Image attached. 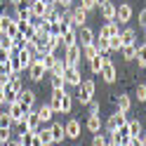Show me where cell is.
Instances as JSON below:
<instances>
[{
	"instance_id": "836d02e7",
	"label": "cell",
	"mask_w": 146,
	"mask_h": 146,
	"mask_svg": "<svg viewBox=\"0 0 146 146\" xmlns=\"http://www.w3.org/2000/svg\"><path fill=\"white\" fill-rule=\"evenodd\" d=\"M50 85H52V90H64L66 87V83H64L61 76H50Z\"/></svg>"
},
{
	"instance_id": "ac0fdd59",
	"label": "cell",
	"mask_w": 146,
	"mask_h": 146,
	"mask_svg": "<svg viewBox=\"0 0 146 146\" xmlns=\"http://www.w3.org/2000/svg\"><path fill=\"white\" fill-rule=\"evenodd\" d=\"M17 59H19V64H21V68L26 71L33 64V59H35V54L29 50V47H19V52H17Z\"/></svg>"
},
{
	"instance_id": "f546056e",
	"label": "cell",
	"mask_w": 146,
	"mask_h": 146,
	"mask_svg": "<svg viewBox=\"0 0 146 146\" xmlns=\"http://www.w3.org/2000/svg\"><path fill=\"white\" fill-rule=\"evenodd\" d=\"M38 137H40V141L45 144V146H52L54 141H52V132H50V127H40V130H38Z\"/></svg>"
},
{
	"instance_id": "d6a6232c",
	"label": "cell",
	"mask_w": 146,
	"mask_h": 146,
	"mask_svg": "<svg viewBox=\"0 0 146 146\" xmlns=\"http://www.w3.org/2000/svg\"><path fill=\"white\" fill-rule=\"evenodd\" d=\"M120 38H118V35H111V38H108V54L111 52H120Z\"/></svg>"
},
{
	"instance_id": "7dc6e473",
	"label": "cell",
	"mask_w": 146,
	"mask_h": 146,
	"mask_svg": "<svg viewBox=\"0 0 146 146\" xmlns=\"http://www.w3.org/2000/svg\"><path fill=\"white\" fill-rule=\"evenodd\" d=\"M7 3H12V5H17V3H21V0H7Z\"/></svg>"
},
{
	"instance_id": "d590c367",
	"label": "cell",
	"mask_w": 146,
	"mask_h": 146,
	"mask_svg": "<svg viewBox=\"0 0 146 146\" xmlns=\"http://www.w3.org/2000/svg\"><path fill=\"white\" fill-rule=\"evenodd\" d=\"M123 50V57L130 61V59H134V54H137V50H134V45H127V47H120Z\"/></svg>"
},
{
	"instance_id": "7a4b0ae2",
	"label": "cell",
	"mask_w": 146,
	"mask_h": 146,
	"mask_svg": "<svg viewBox=\"0 0 146 146\" xmlns=\"http://www.w3.org/2000/svg\"><path fill=\"white\" fill-rule=\"evenodd\" d=\"M21 87H24V83H21V78L17 76V73H12V76L7 78V83L3 85V92H5V99H7V102H12V99H17V97H19V92H21Z\"/></svg>"
},
{
	"instance_id": "ab89813d",
	"label": "cell",
	"mask_w": 146,
	"mask_h": 146,
	"mask_svg": "<svg viewBox=\"0 0 146 146\" xmlns=\"http://www.w3.org/2000/svg\"><path fill=\"white\" fill-rule=\"evenodd\" d=\"M87 108H90V115H99V111H102V106H99L97 102H90Z\"/></svg>"
},
{
	"instance_id": "cb8c5ba5",
	"label": "cell",
	"mask_w": 146,
	"mask_h": 146,
	"mask_svg": "<svg viewBox=\"0 0 146 146\" xmlns=\"http://www.w3.org/2000/svg\"><path fill=\"white\" fill-rule=\"evenodd\" d=\"M118 38H120V45H123V47H127V45H134V40H137V31H134V29H125V31L118 33Z\"/></svg>"
},
{
	"instance_id": "2e32d148",
	"label": "cell",
	"mask_w": 146,
	"mask_h": 146,
	"mask_svg": "<svg viewBox=\"0 0 146 146\" xmlns=\"http://www.w3.org/2000/svg\"><path fill=\"white\" fill-rule=\"evenodd\" d=\"M14 19H31V0H21L14 5Z\"/></svg>"
},
{
	"instance_id": "4dcf8cb0",
	"label": "cell",
	"mask_w": 146,
	"mask_h": 146,
	"mask_svg": "<svg viewBox=\"0 0 146 146\" xmlns=\"http://www.w3.org/2000/svg\"><path fill=\"white\" fill-rule=\"evenodd\" d=\"M94 45H97V52H99V54H108V38L97 35V38H94Z\"/></svg>"
},
{
	"instance_id": "83f0119b",
	"label": "cell",
	"mask_w": 146,
	"mask_h": 146,
	"mask_svg": "<svg viewBox=\"0 0 146 146\" xmlns=\"http://www.w3.org/2000/svg\"><path fill=\"white\" fill-rule=\"evenodd\" d=\"M35 111H38V118H40V123L45 125V123H50L52 118H54V111H52V106L50 104H42L40 108H35Z\"/></svg>"
},
{
	"instance_id": "f35d334b",
	"label": "cell",
	"mask_w": 146,
	"mask_h": 146,
	"mask_svg": "<svg viewBox=\"0 0 146 146\" xmlns=\"http://www.w3.org/2000/svg\"><path fill=\"white\" fill-rule=\"evenodd\" d=\"M92 146H106V134L97 132V134H94V139H92Z\"/></svg>"
},
{
	"instance_id": "ba28073f",
	"label": "cell",
	"mask_w": 146,
	"mask_h": 146,
	"mask_svg": "<svg viewBox=\"0 0 146 146\" xmlns=\"http://www.w3.org/2000/svg\"><path fill=\"white\" fill-rule=\"evenodd\" d=\"M0 35H7V38H14L17 35V19L10 14H0Z\"/></svg>"
},
{
	"instance_id": "d4e9b609",
	"label": "cell",
	"mask_w": 146,
	"mask_h": 146,
	"mask_svg": "<svg viewBox=\"0 0 146 146\" xmlns=\"http://www.w3.org/2000/svg\"><path fill=\"white\" fill-rule=\"evenodd\" d=\"M104 59H106V54H94L92 59H87V61H90V71H92L94 76H99V73H102V66H104Z\"/></svg>"
},
{
	"instance_id": "9a60e30c",
	"label": "cell",
	"mask_w": 146,
	"mask_h": 146,
	"mask_svg": "<svg viewBox=\"0 0 146 146\" xmlns=\"http://www.w3.org/2000/svg\"><path fill=\"white\" fill-rule=\"evenodd\" d=\"M85 21H87V12L83 10V7H73L71 10V24H73V29H80V26H85Z\"/></svg>"
},
{
	"instance_id": "603a6c76",
	"label": "cell",
	"mask_w": 146,
	"mask_h": 146,
	"mask_svg": "<svg viewBox=\"0 0 146 146\" xmlns=\"http://www.w3.org/2000/svg\"><path fill=\"white\" fill-rule=\"evenodd\" d=\"M47 5L52 3H42V0H31V17H45V12H47Z\"/></svg>"
},
{
	"instance_id": "7bdbcfd3",
	"label": "cell",
	"mask_w": 146,
	"mask_h": 146,
	"mask_svg": "<svg viewBox=\"0 0 146 146\" xmlns=\"http://www.w3.org/2000/svg\"><path fill=\"white\" fill-rule=\"evenodd\" d=\"M31 146H45V144L40 141V137H38V132H33V137H31Z\"/></svg>"
},
{
	"instance_id": "74e56055",
	"label": "cell",
	"mask_w": 146,
	"mask_h": 146,
	"mask_svg": "<svg viewBox=\"0 0 146 146\" xmlns=\"http://www.w3.org/2000/svg\"><path fill=\"white\" fill-rule=\"evenodd\" d=\"M137 99H139V104H144V102H146V85H144V83L137 85Z\"/></svg>"
},
{
	"instance_id": "6da1fadb",
	"label": "cell",
	"mask_w": 146,
	"mask_h": 146,
	"mask_svg": "<svg viewBox=\"0 0 146 146\" xmlns=\"http://www.w3.org/2000/svg\"><path fill=\"white\" fill-rule=\"evenodd\" d=\"M47 104L52 106L54 113H71L73 99H71V94L66 92V90H52V99H50Z\"/></svg>"
},
{
	"instance_id": "e575fe53",
	"label": "cell",
	"mask_w": 146,
	"mask_h": 146,
	"mask_svg": "<svg viewBox=\"0 0 146 146\" xmlns=\"http://www.w3.org/2000/svg\"><path fill=\"white\" fill-rule=\"evenodd\" d=\"M14 123H12V118L7 115V111H3V108H0V127H12Z\"/></svg>"
},
{
	"instance_id": "4fadbf2b",
	"label": "cell",
	"mask_w": 146,
	"mask_h": 146,
	"mask_svg": "<svg viewBox=\"0 0 146 146\" xmlns=\"http://www.w3.org/2000/svg\"><path fill=\"white\" fill-rule=\"evenodd\" d=\"M26 71H29V78L33 80V83H38V80H42V78H45V73H47V71H45V66L40 64V59H38V57L33 59V64H31V66L26 68Z\"/></svg>"
},
{
	"instance_id": "b9f144b4",
	"label": "cell",
	"mask_w": 146,
	"mask_h": 146,
	"mask_svg": "<svg viewBox=\"0 0 146 146\" xmlns=\"http://www.w3.org/2000/svg\"><path fill=\"white\" fill-rule=\"evenodd\" d=\"M134 59H137V64H139V68H144V66H146V59H144V52H137V54H134Z\"/></svg>"
},
{
	"instance_id": "30bf717a",
	"label": "cell",
	"mask_w": 146,
	"mask_h": 146,
	"mask_svg": "<svg viewBox=\"0 0 146 146\" xmlns=\"http://www.w3.org/2000/svg\"><path fill=\"white\" fill-rule=\"evenodd\" d=\"M80 59H83L80 45H71V47H66V54H64V64H66V66H80Z\"/></svg>"
},
{
	"instance_id": "3957f363",
	"label": "cell",
	"mask_w": 146,
	"mask_h": 146,
	"mask_svg": "<svg viewBox=\"0 0 146 146\" xmlns=\"http://www.w3.org/2000/svg\"><path fill=\"white\" fill-rule=\"evenodd\" d=\"M94 92H97V83L94 80H83V83L78 85V94H76V99L80 104H90L92 102V97H94Z\"/></svg>"
},
{
	"instance_id": "5bb4252c",
	"label": "cell",
	"mask_w": 146,
	"mask_h": 146,
	"mask_svg": "<svg viewBox=\"0 0 146 146\" xmlns=\"http://www.w3.org/2000/svg\"><path fill=\"white\" fill-rule=\"evenodd\" d=\"M64 132H66V139H78V137L83 134V125H80V120L71 118V120L64 125Z\"/></svg>"
},
{
	"instance_id": "8d00e7d4",
	"label": "cell",
	"mask_w": 146,
	"mask_h": 146,
	"mask_svg": "<svg viewBox=\"0 0 146 146\" xmlns=\"http://www.w3.org/2000/svg\"><path fill=\"white\" fill-rule=\"evenodd\" d=\"M80 7L85 12H92V10H97V0H80Z\"/></svg>"
},
{
	"instance_id": "e0dca14e",
	"label": "cell",
	"mask_w": 146,
	"mask_h": 146,
	"mask_svg": "<svg viewBox=\"0 0 146 146\" xmlns=\"http://www.w3.org/2000/svg\"><path fill=\"white\" fill-rule=\"evenodd\" d=\"M111 102L118 106V111L130 113V108H132V99H130V94H113V97H111Z\"/></svg>"
},
{
	"instance_id": "7c38bea8",
	"label": "cell",
	"mask_w": 146,
	"mask_h": 146,
	"mask_svg": "<svg viewBox=\"0 0 146 146\" xmlns=\"http://www.w3.org/2000/svg\"><path fill=\"white\" fill-rule=\"evenodd\" d=\"M132 5L130 3H120V5H115V21H120V24H127V21H132Z\"/></svg>"
},
{
	"instance_id": "c3c4849f",
	"label": "cell",
	"mask_w": 146,
	"mask_h": 146,
	"mask_svg": "<svg viewBox=\"0 0 146 146\" xmlns=\"http://www.w3.org/2000/svg\"><path fill=\"white\" fill-rule=\"evenodd\" d=\"M0 14H5V12H3V10H0Z\"/></svg>"
},
{
	"instance_id": "8fae6325",
	"label": "cell",
	"mask_w": 146,
	"mask_h": 146,
	"mask_svg": "<svg viewBox=\"0 0 146 146\" xmlns=\"http://www.w3.org/2000/svg\"><path fill=\"white\" fill-rule=\"evenodd\" d=\"M76 38H78V45L80 47H85V45H92L94 42V31L90 29V26H80V29H76Z\"/></svg>"
},
{
	"instance_id": "ee69618b",
	"label": "cell",
	"mask_w": 146,
	"mask_h": 146,
	"mask_svg": "<svg viewBox=\"0 0 146 146\" xmlns=\"http://www.w3.org/2000/svg\"><path fill=\"white\" fill-rule=\"evenodd\" d=\"M139 26H141V29L146 26V10H141V12H139Z\"/></svg>"
},
{
	"instance_id": "9c48e42d",
	"label": "cell",
	"mask_w": 146,
	"mask_h": 146,
	"mask_svg": "<svg viewBox=\"0 0 146 146\" xmlns=\"http://www.w3.org/2000/svg\"><path fill=\"white\" fill-rule=\"evenodd\" d=\"M99 76L104 78V83H115L118 80V68H115V64L111 61V57H108L106 54V59H104V66H102V73H99Z\"/></svg>"
},
{
	"instance_id": "f907efd6",
	"label": "cell",
	"mask_w": 146,
	"mask_h": 146,
	"mask_svg": "<svg viewBox=\"0 0 146 146\" xmlns=\"http://www.w3.org/2000/svg\"><path fill=\"white\" fill-rule=\"evenodd\" d=\"M106 146H111V144H106Z\"/></svg>"
},
{
	"instance_id": "7402d4cb",
	"label": "cell",
	"mask_w": 146,
	"mask_h": 146,
	"mask_svg": "<svg viewBox=\"0 0 146 146\" xmlns=\"http://www.w3.org/2000/svg\"><path fill=\"white\" fill-rule=\"evenodd\" d=\"M99 10H102V17L104 21H115V5L108 0V3H102L99 5Z\"/></svg>"
},
{
	"instance_id": "1f68e13d",
	"label": "cell",
	"mask_w": 146,
	"mask_h": 146,
	"mask_svg": "<svg viewBox=\"0 0 146 146\" xmlns=\"http://www.w3.org/2000/svg\"><path fill=\"white\" fill-rule=\"evenodd\" d=\"M64 68H66V64H64V59H59L57 57V61H54V66L47 71L50 76H64Z\"/></svg>"
},
{
	"instance_id": "816d5d0a",
	"label": "cell",
	"mask_w": 146,
	"mask_h": 146,
	"mask_svg": "<svg viewBox=\"0 0 146 146\" xmlns=\"http://www.w3.org/2000/svg\"><path fill=\"white\" fill-rule=\"evenodd\" d=\"M0 108H3V106H0Z\"/></svg>"
},
{
	"instance_id": "484cf974",
	"label": "cell",
	"mask_w": 146,
	"mask_h": 146,
	"mask_svg": "<svg viewBox=\"0 0 146 146\" xmlns=\"http://www.w3.org/2000/svg\"><path fill=\"white\" fill-rule=\"evenodd\" d=\"M50 132H52V141H54V144H61L64 139H66V132H64V125H61V123H54V125L50 127Z\"/></svg>"
},
{
	"instance_id": "277c9868",
	"label": "cell",
	"mask_w": 146,
	"mask_h": 146,
	"mask_svg": "<svg viewBox=\"0 0 146 146\" xmlns=\"http://www.w3.org/2000/svg\"><path fill=\"white\" fill-rule=\"evenodd\" d=\"M7 108V115L12 118V123H17V125H21L24 123V118H26V111H29V108H24V104L19 102V99H12V102H7L5 104Z\"/></svg>"
},
{
	"instance_id": "60d3db41",
	"label": "cell",
	"mask_w": 146,
	"mask_h": 146,
	"mask_svg": "<svg viewBox=\"0 0 146 146\" xmlns=\"http://www.w3.org/2000/svg\"><path fill=\"white\" fill-rule=\"evenodd\" d=\"M71 3L73 0H54V5H57L59 10H71Z\"/></svg>"
},
{
	"instance_id": "ffe728a7",
	"label": "cell",
	"mask_w": 146,
	"mask_h": 146,
	"mask_svg": "<svg viewBox=\"0 0 146 146\" xmlns=\"http://www.w3.org/2000/svg\"><path fill=\"white\" fill-rule=\"evenodd\" d=\"M17 99L24 104V108H33V106H35V92H33V90H24V87H21V92H19Z\"/></svg>"
},
{
	"instance_id": "681fc988",
	"label": "cell",
	"mask_w": 146,
	"mask_h": 146,
	"mask_svg": "<svg viewBox=\"0 0 146 146\" xmlns=\"http://www.w3.org/2000/svg\"><path fill=\"white\" fill-rule=\"evenodd\" d=\"M52 146H59V144H52Z\"/></svg>"
},
{
	"instance_id": "f1b7e54d",
	"label": "cell",
	"mask_w": 146,
	"mask_h": 146,
	"mask_svg": "<svg viewBox=\"0 0 146 146\" xmlns=\"http://www.w3.org/2000/svg\"><path fill=\"white\" fill-rule=\"evenodd\" d=\"M61 45H64V50H66V47H71V45H78L76 29H68L66 33H61Z\"/></svg>"
},
{
	"instance_id": "f6af8a7d",
	"label": "cell",
	"mask_w": 146,
	"mask_h": 146,
	"mask_svg": "<svg viewBox=\"0 0 146 146\" xmlns=\"http://www.w3.org/2000/svg\"><path fill=\"white\" fill-rule=\"evenodd\" d=\"M7 104V99H5V92H3V87H0V106H5Z\"/></svg>"
},
{
	"instance_id": "52a82bcc",
	"label": "cell",
	"mask_w": 146,
	"mask_h": 146,
	"mask_svg": "<svg viewBox=\"0 0 146 146\" xmlns=\"http://www.w3.org/2000/svg\"><path fill=\"white\" fill-rule=\"evenodd\" d=\"M64 83L71 85V87H78L80 83H83V73H80V66H66L64 68Z\"/></svg>"
},
{
	"instance_id": "bcb514c9",
	"label": "cell",
	"mask_w": 146,
	"mask_h": 146,
	"mask_svg": "<svg viewBox=\"0 0 146 146\" xmlns=\"http://www.w3.org/2000/svg\"><path fill=\"white\" fill-rule=\"evenodd\" d=\"M10 146H21V144L19 141H10Z\"/></svg>"
},
{
	"instance_id": "4316f807",
	"label": "cell",
	"mask_w": 146,
	"mask_h": 146,
	"mask_svg": "<svg viewBox=\"0 0 146 146\" xmlns=\"http://www.w3.org/2000/svg\"><path fill=\"white\" fill-rule=\"evenodd\" d=\"M125 127H127V132H130L132 139H134V137H141V132H144V125H141L139 120H130V118H127Z\"/></svg>"
},
{
	"instance_id": "8992f818",
	"label": "cell",
	"mask_w": 146,
	"mask_h": 146,
	"mask_svg": "<svg viewBox=\"0 0 146 146\" xmlns=\"http://www.w3.org/2000/svg\"><path fill=\"white\" fill-rule=\"evenodd\" d=\"M42 127V123H40V118H38V111H35V106L33 108H29L26 111V118H24V123H21V130H29V132H38Z\"/></svg>"
},
{
	"instance_id": "5b68a950",
	"label": "cell",
	"mask_w": 146,
	"mask_h": 146,
	"mask_svg": "<svg viewBox=\"0 0 146 146\" xmlns=\"http://www.w3.org/2000/svg\"><path fill=\"white\" fill-rule=\"evenodd\" d=\"M125 123H127V113H125V111H118V108H115V113H113V115H108V120L104 123L102 130H104V132H113V130H118V127H123Z\"/></svg>"
},
{
	"instance_id": "d6986e66",
	"label": "cell",
	"mask_w": 146,
	"mask_h": 146,
	"mask_svg": "<svg viewBox=\"0 0 146 146\" xmlns=\"http://www.w3.org/2000/svg\"><path fill=\"white\" fill-rule=\"evenodd\" d=\"M118 33H120L118 21H104L102 29H99V35H102V38H111V35H118Z\"/></svg>"
},
{
	"instance_id": "44dd1931",
	"label": "cell",
	"mask_w": 146,
	"mask_h": 146,
	"mask_svg": "<svg viewBox=\"0 0 146 146\" xmlns=\"http://www.w3.org/2000/svg\"><path fill=\"white\" fill-rule=\"evenodd\" d=\"M102 127H104V123H102V115H90V118H87V123H85V130H87L90 134L102 132Z\"/></svg>"
}]
</instances>
